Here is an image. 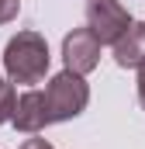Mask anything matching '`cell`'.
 Segmentation results:
<instances>
[{"label":"cell","instance_id":"6da1fadb","mask_svg":"<svg viewBox=\"0 0 145 149\" xmlns=\"http://www.w3.org/2000/svg\"><path fill=\"white\" fill-rule=\"evenodd\" d=\"M48 42L38 31H17L3 45V73L10 83H41L48 73Z\"/></svg>","mask_w":145,"mask_h":149},{"label":"cell","instance_id":"9c48e42d","mask_svg":"<svg viewBox=\"0 0 145 149\" xmlns=\"http://www.w3.org/2000/svg\"><path fill=\"white\" fill-rule=\"evenodd\" d=\"M17 149H55V146H52L48 139H24Z\"/></svg>","mask_w":145,"mask_h":149},{"label":"cell","instance_id":"8992f818","mask_svg":"<svg viewBox=\"0 0 145 149\" xmlns=\"http://www.w3.org/2000/svg\"><path fill=\"white\" fill-rule=\"evenodd\" d=\"M114 63L121 70H138L145 63V21H131V28L114 42Z\"/></svg>","mask_w":145,"mask_h":149},{"label":"cell","instance_id":"30bf717a","mask_svg":"<svg viewBox=\"0 0 145 149\" xmlns=\"http://www.w3.org/2000/svg\"><path fill=\"white\" fill-rule=\"evenodd\" d=\"M138 104L145 108V63L138 66Z\"/></svg>","mask_w":145,"mask_h":149},{"label":"cell","instance_id":"52a82bcc","mask_svg":"<svg viewBox=\"0 0 145 149\" xmlns=\"http://www.w3.org/2000/svg\"><path fill=\"white\" fill-rule=\"evenodd\" d=\"M14 101H17L14 83L0 80V125H3V121H10V114H14Z\"/></svg>","mask_w":145,"mask_h":149},{"label":"cell","instance_id":"3957f363","mask_svg":"<svg viewBox=\"0 0 145 149\" xmlns=\"http://www.w3.org/2000/svg\"><path fill=\"white\" fill-rule=\"evenodd\" d=\"M131 14L121 0H86V28L100 45H114L117 38L131 28Z\"/></svg>","mask_w":145,"mask_h":149},{"label":"cell","instance_id":"ba28073f","mask_svg":"<svg viewBox=\"0 0 145 149\" xmlns=\"http://www.w3.org/2000/svg\"><path fill=\"white\" fill-rule=\"evenodd\" d=\"M21 14V0H0V24H10Z\"/></svg>","mask_w":145,"mask_h":149},{"label":"cell","instance_id":"277c9868","mask_svg":"<svg viewBox=\"0 0 145 149\" xmlns=\"http://www.w3.org/2000/svg\"><path fill=\"white\" fill-rule=\"evenodd\" d=\"M62 63H66V70H72L79 76L97 70V63H100V42L93 38L90 28H72L69 35L62 38Z\"/></svg>","mask_w":145,"mask_h":149},{"label":"cell","instance_id":"7a4b0ae2","mask_svg":"<svg viewBox=\"0 0 145 149\" xmlns=\"http://www.w3.org/2000/svg\"><path fill=\"white\" fill-rule=\"evenodd\" d=\"M41 94H45V104H48V121H72L90 104V83L72 70L55 73Z\"/></svg>","mask_w":145,"mask_h":149},{"label":"cell","instance_id":"5b68a950","mask_svg":"<svg viewBox=\"0 0 145 149\" xmlns=\"http://www.w3.org/2000/svg\"><path fill=\"white\" fill-rule=\"evenodd\" d=\"M10 125L24 135H38L48 121V104H45V94L41 90H24L17 101H14V114H10Z\"/></svg>","mask_w":145,"mask_h":149},{"label":"cell","instance_id":"8fae6325","mask_svg":"<svg viewBox=\"0 0 145 149\" xmlns=\"http://www.w3.org/2000/svg\"><path fill=\"white\" fill-rule=\"evenodd\" d=\"M0 80H3V76H0Z\"/></svg>","mask_w":145,"mask_h":149}]
</instances>
